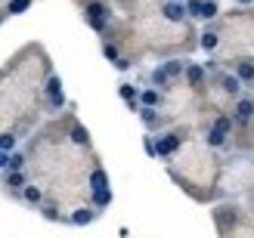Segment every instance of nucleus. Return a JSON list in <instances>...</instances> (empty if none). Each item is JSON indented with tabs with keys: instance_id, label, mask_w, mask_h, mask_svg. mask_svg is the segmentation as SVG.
<instances>
[{
	"instance_id": "1",
	"label": "nucleus",
	"mask_w": 254,
	"mask_h": 238,
	"mask_svg": "<svg viewBox=\"0 0 254 238\" xmlns=\"http://www.w3.org/2000/svg\"><path fill=\"white\" fill-rule=\"evenodd\" d=\"M236 124H239V127H248V124L254 121V99L251 96H242V99H239V102H236Z\"/></svg>"
},
{
	"instance_id": "2",
	"label": "nucleus",
	"mask_w": 254,
	"mask_h": 238,
	"mask_svg": "<svg viewBox=\"0 0 254 238\" xmlns=\"http://www.w3.org/2000/svg\"><path fill=\"white\" fill-rule=\"evenodd\" d=\"M186 81L192 84V87H201V81H205V71H201L198 65H189V68H186Z\"/></svg>"
},
{
	"instance_id": "3",
	"label": "nucleus",
	"mask_w": 254,
	"mask_h": 238,
	"mask_svg": "<svg viewBox=\"0 0 254 238\" xmlns=\"http://www.w3.org/2000/svg\"><path fill=\"white\" fill-rule=\"evenodd\" d=\"M19 186H25V177H22L19 170H9L6 173V189H16L19 192Z\"/></svg>"
},
{
	"instance_id": "4",
	"label": "nucleus",
	"mask_w": 254,
	"mask_h": 238,
	"mask_svg": "<svg viewBox=\"0 0 254 238\" xmlns=\"http://www.w3.org/2000/svg\"><path fill=\"white\" fill-rule=\"evenodd\" d=\"M201 47H205V49H214V47H217V34H214V31H205V37H201Z\"/></svg>"
}]
</instances>
